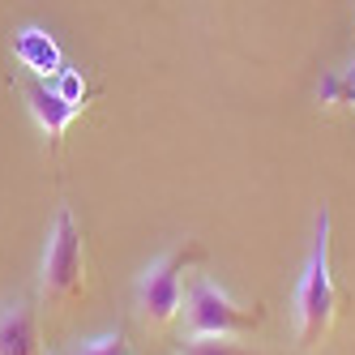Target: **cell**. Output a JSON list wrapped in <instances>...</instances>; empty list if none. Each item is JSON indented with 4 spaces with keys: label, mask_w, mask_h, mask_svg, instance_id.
I'll list each match as a JSON object with an SVG mask.
<instances>
[{
    "label": "cell",
    "mask_w": 355,
    "mask_h": 355,
    "mask_svg": "<svg viewBox=\"0 0 355 355\" xmlns=\"http://www.w3.org/2000/svg\"><path fill=\"white\" fill-rule=\"evenodd\" d=\"M180 355H261V351L244 347L236 334H189L180 343Z\"/></svg>",
    "instance_id": "ba28073f"
},
{
    "label": "cell",
    "mask_w": 355,
    "mask_h": 355,
    "mask_svg": "<svg viewBox=\"0 0 355 355\" xmlns=\"http://www.w3.org/2000/svg\"><path fill=\"white\" fill-rule=\"evenodd\" d=\"M26 107H31V116L39 120V129L52 137V141H60V137H64V129L82 116V107H78V103H64V98L52 90V82H43V78L26 86Z\"/></svg>",
    "instance_id": "52a82bcc"
},
{
    "label": "cell",
    "mask_w": 355,
    "mask_h": 355,
    "mask_svg": "<svg viewBox=\"0 0 355 355\" xmlns=\"http://www.w3.org/2000/svg\"><path fill=\"white\" fill-rule=\"evenodd\" d=\"M184 329L189 334H248V329L261 325V309H248V304L232 300L214 278L197 274L193 287L184 295Z\"/></svg>",
    "instance_id": "277c9868"
},
{
    "label": "cell",
    "mask_w": 355,
    "mask_h": 355,
    "mask_svg": "<svg viewBox=\"0 0 355 355\" xmlns=\"http://www.w3.org/2000/svg\"><path fill=\"white\" fill-rule=\"evenodd\" d=\"M69 355H133V343L120 334V329H112V334H98V338H86L78 343Z\"/></svg>",
    "instance_id": "9c48e42d"
},
{
    "label": "cell",
    "mask_w": 355,
    "mask_h": 355,
    "mask_svg": "<svg viewBox=\"0 0 355 355\" xmlns=\"http://www.w3.org/2000/svg\"><path fill=\"white\" fill-rule=\"evenodd\" d=\"M0 355H39V321L26 300L0 304Z\"/></svg>",
    "instance_id": "8992f818"
},
{
    "label": "cell",
    "mask_w": 355,
    "mask_h": 355,
    "mask_svg": "<svg viewBox=\"0 0 355 355\" xmlns=\"http://www.w3.org/2000/svg\"><path fill=\"white\" fill-rule=\"evenodd\" d=\"M189 261H197V248L193 244H175L167 248L163 257H155L141 278H137V317L146 325H171L184 309V270Z\"/></svg>",
    "instance_id": "3957f363"
},
{
    "label": "cell",
    "mask_w": 355,
    "mask_h": 355,
    "mask_svg": "<svg viewBox=\"0 0 355 355\" xmlns=\"http://www.w3.org/2000/svg\"><path fill=\"white\" fill-rule=\"evenodd\" d=\"M13 56H17V64H21V69L35 73V78H43V82H52L56 73L64 69V52H60V43L47 35L43 26H21V31L13 35Z\"/></svg>",
    "instance_id": "5b68a950"
},
{
    "label": "cell",
    "mask_w": 355,
    "mask_h": 355,
    "mask_svg": "<svg viewBox=\"0 0 355 355\" xmlns=\"http://www.w3.org/2000/svg\"><path fill=\"white\" fill-rule=\"evenodd\" d=\"M334 317H338V287H334V266H329V210L321 206L313 252H309V261H304L300 283H295V295H291L295 343L300 347H317L329 334Z\"/></svg>",
    "instance_id": "6da1fadb"
},
{
    "label": "cell",
    "mask_w": 355,
    "mask_h": 355,
    "mask_svg": "<svg viewBox=\"0 0 355 355\" xmlns=\"http://www.w3.org/2000/svg\"><path fill=\"white\" fill-rule=\"evenodd\" d=\"M52 90L64 98V103H78V107H82V98H86V82H82V73H78V69H69V64L52 78Z\"/></svg>",
    "instance_id": "30bf717a"
},
{
    "label": "cell",
    "mask_w": 355,
    "mask_h": 355,
    "mask_svg": "<svg viewBox=\"0 0 355 355\" xmlns=\"http://www.w3.org/2000/svg\"><path fill=\"white\" fill-rule=\"evenodd\" d=\"M43 295L52 304H69L73 295H82L86 283V244H82V227L73 218V210H56L52 232L43 244Z\"/></svg>",
    "instance_id": "7a4b0ae2"
}]
</instances>
